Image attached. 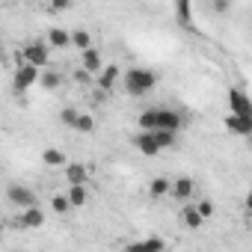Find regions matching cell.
Listing matches in <instances>:
<instances>
[{"instance_id":"6da1fadb","label":"cell","mask_w":252,"mask_h":252,"mask_svg":"<svg viewBox=\"0 0 252 252\" xmlns=\"http://www.w3.org/2000/svg\"><path fill=\"white\" fill-rule=\"evenodd\" d=\"M140 131H181V113L169 110V107H152V110H143L140 119Z\"/></svg>"},{"instance_id":"7a4b0ae2","label":"cell","mask_w":252,"mask_h":252,"mask_svg":"<svg viewBox=\"0 0 252 252\" xmlns=\"http://www.w3.org/2000/svg\"><path fill=\"white\" fill-rule=\"evenodd\" d=\"M178 143V131H143L134 137V149L146 158H158L163 149H172Z\"/></svg>"},{"instance_id":"3957f363","label":"cell","mask_w":252,"mask_h":252,"mask_svg":"<svg viewBox=\"0 0 252 252\" xmlns=\"http://www.w3.org/2000/svg\"><path fill=\"white\" fill-rule=\"evenodd\" d=\"M158 86V74L152 68H128L125 71V89H128V95L140 98V95H149L152 89Z\"/></svg>"},{"instance_id":"277c9868","label":"cell","mask_w":252,"mask_h":252,"mask_svg":"<svg viewBox=\"0 0 252 252\" xmlns=\"http://www.w3.org/2000/svg\"><path fill=\"white\" fill-rule=\"evenodd\" d=\"M21 60L30 63V65H36V68L51 65V45H48V42H30V45L21 51Z\"/></svg>"},{"instance_id":"5b68a950","label":"cell","mask_w":252,"mask_h":252,"mask_svg":"<svg viewBox=\"0 0 252 252\" xmlns=\"http://www.w3.org/2000/svg\"><path fill=\"white\" fill-rule=\"evenodd\" d=\"M39 83V68L36 65H30V63H21V65H15V74H12V89L21 95V92H27L30 86H36Z\"/></svg>"},{"instance_id":"8992f818","label":"cell","mask_w":252,"mask_h":252,"mask_svg":"<svg viewBox=\"0 0 252 252\" xmlns=\"http://www.w3.org/2000/svg\"><path fill=\"white\" fill-rule=\"evenodd\" d=\"M6 199H9L15 208H30V205H36V193H33L30 187H24V184H9Z\"/></svg>"},{"instance_id":"52a82bcc","label":"cell","mask_w":252,"mask_h":252,"mask_svg":"<svg viewBox=\"0 0 252 252\" xmlns=\"http://www.w3.org/2000/svg\"><path fill=\"white\" fill-rule=\"evenodd\" d=\"M228 110L231 113H237V116H252V101H249V95L243 92V89H228Z\"/></svg>"},{"instance_id":"ba28073f","label":"cell","mask_w":252,"mask_h":252,"mask_svg":"<svg viewBox=\"0 0 252 252\" xmlns=\"http://www.w3.org/2000/svg\"><path fill=\"white\" fill-rule=\"evenodd\" d=\"M225 128H228L234 137H249V134H252V116L228 113V116H225Z\"/></svg>"},{"instance_id":"9c48e42d","label":"cell","mask_w":252,"mask_h":252,"mask_svg":"<svg viewBox=\"0 0 252 252\" xmlns=\"http://www.w3.org/2000/svg\"><path fill=\"white\" fill-rule=\"evenodd\" d=\"M18 225L21 228H42L45 225V211L39 205H30V208H21V217H18Z\"/></svg>"},{"instance_id":"30bf717a","label":"cell","mask_w":252,"mask_h":252,"mask_svg":"<svg viewBox=\"0 0 252 252\" xmlns=\"http://www.w3.org/2000/svg\"><path fill=\"white\" fill-rule=\"evenodd\" d=\"M169 193H172L178 202H187V199L196 193V181H193V178H187V175H181V178H175V181L169 184Z\"/></svg>"},{"instance_id":"8fae6325","label":"cell","mask_w":252,"mask_h":252,"mask_svg":"<svg viewBox=\"0 0 252 252\" xmlns=\"http://www.w3.org/2000/svg\"><path fill=\"white\" fill-rule=\"evenodd\" d=\"M80 65L89 71V74H95V71H101L104 68V60H101V51L98 48H86V51H80Z\"/></svg>"},{"instance_id":"7c38bea8","label":"cell","mask_w":252,"mask_h":252,"mask_svg":"<svg viewBox=\"0 0 252 252\" xmlns=\"http://www.w3.org/2000/svg\"><path fill=\"white\" fill-rule=\"evenodd\" d=\"M63 172H65V181H68V184H86V181H89L86 163H65Z\"/></svg>"},{"instance_id":"4fadbf2b","label":"cell","mask_w":252,"mask_h":252,"mask_svg":"<svg viewBox=\"0 0 252 252\" xmlns=\"http://www.w3.org/2000/svg\"><path fill=\"white\" fill-rule=\"evenodd\" d=\"M175 21L184 30L193 27V3H190V0H175Z\"/></svg>"},{"instance_id":"5bb4252c","label":"cell","mask_w":252,"mask_h":252,"mask_svg":"<svg viewBox=\"0 0 252 252\" xmlns=\"http://www.w3.org/2000/svg\"><path fill=\"white\" fill-rule=\"evenodd\" d=\"M42 163L51 166V169H63V166L68 163V155H65L63 149H45V152H42Z\"/></svg>"},{"instance_id":"9a60e30c","label":"cell","mask_w":252,"mask_h":252,"mask_svg":"<svg viewBox=\"0 0 252 252\" xmlns=\"http://www.w3.org/2000/svg\"><path fill=\"white\" fill-rule=\"evenodd\" d=\"M116 80H119V65H113V63H110V65H104V68H101L98 89H101V92H110V89L116 86Z\"/></svg>"},{"instance_id":"2e32d148","label":"cell","mask_w":252,"mask_h":252,"mask_svg":"<svg viewBox=\"0 0 252 252\" xmlns=\"http://www.w3.org/2000/svg\"><path fill=\"white\" fill-rule=\"evenodd\" d=\"M48 45L51 48H68L71 45V33L63 30V27H51L48 30Z\"/></svg>"},{"instance_id":"e0dca14e","label":"cell","mask_w":252,"mask_h":252,"mask_svg":"<svg viewBox=\"0 0 252 252\" xmlns=\"http://www.w3.org/2000/svg\"><path fill=\"white\" fill-rule=\"evenodd\" d=\"M68 205L71 208H83L86 205V199H89V193H86V184H68Z\"/></svg>"},{"instance_id":"ac0fdd59","label":"cell","mask_w":252,"mask_h":252,"mask_svg":"<svg viewBox=\"0 0 252 252\" xmlns=\"http://www.w3.org/2000/svg\"><path fill=\"white\" fill-rule=\"evenodd\" d=\"M181 217H184V225H187V228H202V222H205L202 214H199L193 205H184V208H181Z\"/></svg>"},{"instance_id":"d6986e66","label":"cell","mask_w":252,"mask_h":252,"mask_svg":"<svg viewBox=\"0 0 252 252\" xmlns=\"http://www.w3.org/2000/svg\"><path fill=\"white\" fill-rule=\"evenodd\" d=\"M74 131H80V134H92V131H95V119H92L89 113H77V119H74Z\"/></svg>"},{"instance_id":"ffe728a7","label":"cell","mask_w":252,"mask_h":252,"mask_svg":"<svg viewBox=\"0 0 252 252\" xmlns=\"http://www.w3.org/2000/svg\"><path fill=\"white\" fill-rule=\"evenodd\" d=\"M60 83H63V74H60V71H45V74H39V86L48 89V92L57 89Z\"/></svg>"},{"instance_id":"44dd1931","label":"cell","mask_w":252,"mask_h":252,"mask_svg":"<svg viewBox=\"0 0 252 252\" xmlns=\"http://www.w3.org/2000/svg\"><path fill=\"white\" fill-rule=\"evenodd\" d=\"M71 45H74L77 51L92 48V36H89V30H74V33H71Z\"/></svg>"},{"instance_id":"7402d4cb","label":"cell","mask_w":252,"mask_h":252,"mask_svg":"<svg viewBox=\"0 0 252 252\" xmlns=\"http://www.w3.org/2000/svg\"><path fill=\"white\" fill-rule=\"evenodd\" d=\"M169 184H172V181L160 175V178H155V181L149 184V193H152V196H166V193H169Z\"/></svg>"},{"instance_id":"603a6c76","label":"cell","mask_w":252,"mask_h":252,"mask_svg":"<svg viewBox=\"0 0 252 252\" xmlns=\"http://www.w3.org/2000/svg\"><path fill=\"white\" fill-rule=\"evenodd\" d=\"M77 107H63V113H60V122L65 125V128H74V119H77Z\"/></svg>"},{"instance_id":"cb8c5ba5","label":"cell","mask_w":252,"mask_h":252,"mask_svg":"<svg viewBox=\"0 0 252 252\" xmlns=\"http://www.w3.org/2000/svg\"><path fill=\"white\" fill-rule=\"evenodd\" d=\"M51 208H54L57 214H65V211L71 208V205H68V196H65V193H57V196L51 199Z\"/></svg>"},{"instance_id":"d4e9b609","label":"cell","mask_w":252,"mask_h":252,"mask_svg":"<svg viewBox=\"0 0 252 252\" xmlns=\"http://www.w3.org/2000/svg\"><path fill=\"white\" fill-rule=\"evenodd\" d=\"M134 249H166V240H163V237H146V240L137 243Z\"/></svg>"},{"instance_id":"484cf974","label":"cell","mask_w":252,"mask_h":252,"mask_svg":"<svg viewBox=\"0 0 252 252\" xmlns=\"http://www.w3.org/2000/svg\"><path fill=\"white\" fill-rule=\"evenodd\" d=\"M193 208H196V211L202 214V220L214 217V202H211V199H202V202H199V205H193Z\"/></svg>"},{"instance_id":"4316f807","label":"cell","mask_w":252,"mask_h":252,"mask_svg":"<svg viewBox=\"0 0 252 252\" xmlns=\"http://www.w3.org/2000/svg\"><path fill=\"white\" fill-rule=\"evenodd\" d=\"M71 3L74 0H51V9L54 12H65V9H71Z\"/></svg>"},{"instance_id":"83f0119b","label":"cell","mask_w":252,"mask_h":252,"mask_svg":"<svg viewBox=\"0 0 252 252\" xmlns=\"http://www.w3.org/2000/svg\"><path fill=\"white\" fill-rule=\"evenodd\" d=\"M231 9V0H214V12L217 15H225Z\"/></svg>"},{"instance_id":"f1b7e54d","label":"cell","mask_w":252,"mask_h":252,"mask_svg":"<svg viewBox=\"0 0 252 252\" xmlns=\"http://www.w3.org/2000/svg\"><path fill=\"white\" fill-rule=\"evenodd\" d=\"M74 80H77V83H86V80H89V71H86V68L80 65V68L74 71Z\"/></svg>"},{"instance_id":"f546056e","label":"cell","mask_w":252,"mask_h":252,"mask_svg":"<svg viewBox=\"0 0 252 252\" xmlns=\"http://www.w3.org/2000/svg\"><path fill=\"white\" fill-rule=\"evenodd\" d=\"M0 237H3V225H0Z\"/></svg>"}]
</instances>
